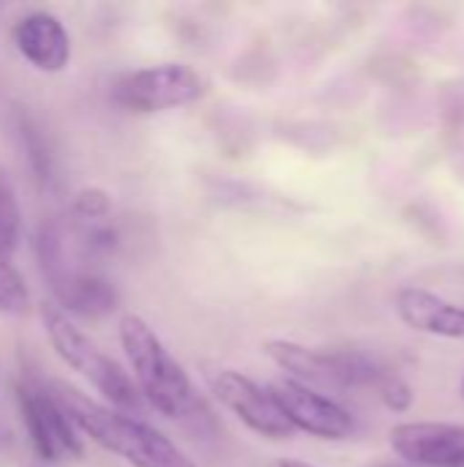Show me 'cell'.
Listing matches in <instances>:
<instances>
[{
    "instance_id": "6da1fadb",
    "label": "cell",
    "mask_w": 464,
    "mask_h": 467,
    "mask_svg": "<svg viewBox=\"0 0 464 467\" xmlns=\"http://www.w3.org/2000/svg\"><path fill=\"white\" fill-rule=\"evenodd\" d=\"M49 394L77 432L131 467H197L178 443L131 413L101 405L60 380L49 383Z\"/></svg>"
},
{
    "instance_id": "7a4b0ae2",
    "label": "cell",
    "mask_w": 464,
    "mask_h": 467,
    "mask_svg": "<svg viewBox=\"0 0 464 467\" xmlns=\"http://www.w3.org/2000/svg\"><path fill=\"white\" fill-rule=\"evenodd\" d=\"M120 348L131 367V380L153 410L167 419H183L197 408L194 386L186 369L164 348L159 334L139 315H123L118 323Z\"/></svg>"
},
{
    "instance_id": "3957f363",
    "label": "cell",
    "mask_w": 464,
    "mask_h": 467,
    "mask_svg": "<svg viewBox=\"0 0 464 467\" xmlns=\"http://www.w3.org/2000/svg\"><path fill=\"white\" fill-rule=\"evenodd\" d=\"M41 317H44V328H46L49 345L55 348L60 361L66 367H71L74 372H79L109 402V408L131 413V416L145 408V402H142L131 375L112 356H107L93 339H88L68 320V315L60 306L44 304Z\"/></svg>"
},
{
    "instance_id": "277c9868",
    "label": "cell",
    "mask_w": 464,
    "mask_h": 467,
    "mask_svg": "<svg viewBox=\"0 0 464 467\" xmlns=\"http://www.w3.org/2000/svg\"><path fill=\"white\" fill-rule=\"evenodd\" d=\"M265 356L290 375V380L309 389H372L388 378L383 364L361 350H317L293 339H268Z\"/></svg>"
},
{
    "instance_id": "5b68a950",
    "label": "cell",
    "mask_w": 464,
    "mask_h": 467,
    "mask_svg": "<svg viewBox=\"0 0 464 467\" xmlns=\"http://www.w3.org/2000/svg\"><path fill=\"white\" fill-rule=\"evenodd\" d=\"M205 93L208 79L186 63H159L131 71L115 88L118 104L139 115L178 109L200 101Z\"/></svg>"
},
{
    "instance_id": "8992f818",
    "label": "cell",
    "mask_w": 464,
    "mask_h": 467,
    "mask_svg": "<svg viewBox=\"0 0 464 467\" xmlns=\"http://www.w3.org/2000/svg\"><path fill=\"white\" fill-rule=\"evenodd\" d=\"M208 386L216 402H222V408H227L254 435L268 441L293 438V427L287 424L276 400L257 380L246 378L238 369H213L208 375Z\"/></svg>"
},
{
    "instance_id": "52a82bcc",
    "label": "cell",
    "mask_w": 464,
    "mask_h": 467,
    "mask_svg": "<svg viewBox=\"0 0 464 467\" xmlns=\"http://www.w3.org/2000/svg\"><path fill=\"white\" fill-rule=\"evenodd\" d=\"M16 400H19L22 421L33 441V449L38 451L41 460L60 462V460L82 457L85 451L82 441L77 438L74 424L66 419V413L60 410V405L55 402L46 386L25 380L16 386Z\"/></svg>"
},
{
    "instance_id": "ba28073f",
    "label": "cell",
    "mask_w": 464,
    "mask_h": 467,
    "mask_svg": "<svg viewBox=\"0 0 464 467\" xmlns=\"http://www.w3.org/2000/svg\"><path fill=\"white\" fill-rule=\"evenodd\" d=\"M268 391L276 400V405L284 413L293 432L298 430V432H306L320 441H345L356 432L353 416L336 400H331L304 383L282 378V380H273L268 386Z\"/></svg>"
},
{
    "instance_id": "9c48e42d",
    "label": "cell",
    "mask_w": 464,
    "mask_h": 467,
    "mask_svg": "<svg viewBox=\"0 0 464 467\" xmlns=\"http://www.w3.org/2000/svg\"><path fill=\"white\" fill-rule=\"evenodd\" d=\"M399 460L416 467H464V427L449 421H402L388 432Z\"/></svg>"
},
{
    "instance_id": "30bf717a",
    "label": "cell",
    "mask_w": 464,
    "mask_h": 467,
    "mask_svg": "<svg viewBox=\"0 0 464 467\" xmlns=\"http://www.w3.org/2000/svg\"><path fill=\"white\" fill-rule=\"evenodd\" d=\"M16 52L38 71L57 74L71 60V38L63 22L49 11H33L16 19L11 30Z\"/></svg>"
},
{
    "instance_id": "8fae6325",
    "label": "cell",
    "mask_w": 464,
    "mask_h": 467,
    "mask_svg": "<svg viewBox=\"0 0 464 467\" xmlns=\"http://www.w3.org/2000/svg\"><path fill=\"white\" fill-rule=\"evenodd\" d=\"M397 315L418 334L464 339V306L427 287H402L397 293Z\"/></svg>"
},
{
    "instance_id": "7c38bea8",
    "label": "cell",
    "mask_w": 464,
    "mask_h": 467,
    "mask_svg": "<svg viewBox=\"0 0 464 467\" xmlns=\"http://www.w3.org/2000/svg\"><path fill=\"white\" fill-rule=\"evenodd\" d=\"M57 301L71 315H79V317H104V315L115 312L118 293H115V287L104 276H98L93 271V274H85L82 279H77L74 285H68L57 296Z\"/></svg>"
},
{
    "instance_id": "4fadbf2b",
    "label": "cell",
    "mask_w": 464,
    "mask_h": 467,
    "mask_svg": "<svg viewBox=\"0 0 464 467\" xmlns=\"http://www.w3.org/2000/svg\"><path fill=\"white\" fill-rule=\"evenodd\" d=\"M22 238V208L11 181L0 172V254L14 257Z\"/></svg>"
},
{
    "instance_id": "5bb4252c",
    "label": "cell",
    "mask_w": 464,
    "mask_h": 467,
    "mask_svg": "<svg viewBox=\"0 0 464 467\" xmlns=\"http://www.w3.org/2000/svg\"><path fill=\"white\" fill-rule=\"evenodd\" d=\"M30 309V293L25 276L14 265V257L0 254V312L3 315H25Z\"/></svg>"
},
{
    "instance_id": "9a60e30c",
    "label": "cell",
    "mask_w": 464,
    "mask_h": 467,
    "mask_svg": "<svg viewBox=\"0 0 464 467\" xmlns=\"http://www.w3.org/2000/svg\"><path fill=\"white\" fill-rule=\"evenodd\" d=\"M109 211H112V200L98 186H88V189L77 192V197H74V213L88 222H101L109 216Z\"/></svg>"
},
{
    "instance_id": "2e32d148",
    "label": "cell",
    "mask_w": 464,
    "mask_h": 467,
    "mask_svg": "<svg viewBox=\"0 0 464 467\" xmlns=\"http://www.w3.org/2000/svg\"><path fill=\"white\" fill-rule=\"evenodd\" d=\"M380 400L388 410L394 413H407L413 408V389L397 378V375H388L383 383H380Z\"/></svg>"
},
{
    "instance_id": "e0dca14e",
    "label": "cell",
    "mask_w": 464,
    "mask_h": 467,
    "mask_svg": "<svg viewBox=\"0 0 464 467\" xmlns=\"http://www.w3.org/2000/svg\"><path fill=\"white\" fill-rule=\"evenodd\" d=\"M276 467H317V465H309V462H304V460H279Z\"/></svg>"
},
{
    "instance_id": "ac0fdd59",
    "label": "cell",
    "mask_w": 464,
    "mask_h": 467,
    "mask_svg": "<svg viewBox=\"0 0 464 467\" xmlns=\"http://www.w3.org/2000/svg\"><path fill=\"white\" fill-rule=\"evenodd\" d=\"M462 394H464V380H462Z\"/></svg>"
}]
</instances>
